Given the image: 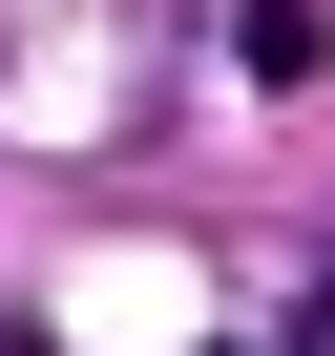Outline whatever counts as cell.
<instances>
[{
	"mask_svg": "<svg viewBox=\"0 0 335 356\" xmlns=\"http://www.w3.org/2000/svg\"><path fill=\"white\" fill-rule=\"evenodd\" d=\"M231 63H252V84H314L335 22H314V0H231Z\"/></svg>",
	"mask_w": 335,
	"mask_h": 356,
	"instance_id": "1",
	"label": "cell"
},
{
	"mask_svg": "<svg viewBox=\"0 0 335 356\" xmlns=\"http://www.w3.org/2000/svg\"><path fill=\"white\" fill-rule=\"evenodd\" d=\"M272 356H335V293H314V314H293V335H272Z\"/></svg>",
	"mask_w": 335,
	"mask_h": 356,
	"instance_id": "2",
	"label": "cell"
},
{
	"mask_svg": "<svg viewBox=\"0 0 335 356\" xmlns=\"http://www.w3.org/2000/svg\"><path fill=\"white\" fill-rule=\"evenodd\" d=\"M0 356H42V335H22V314H0Z\"/></svg>",
	"mask_w": 335,
	"mask_h": 356,
	"instance_id": "3",
	"label": "cell"
},
{
	"mask_svg": "<svg viewBox=\"0 0 335 356\" xmlns=\"http://www.w3.org/2000/svg\"><path fill=\"white\" fill-rule=\"evenodd\" d=\"M231 356H252V335H231Z\"/></svg>",
	"mask_w": 335,
	"mask_h": 356,
	"instance_id": "4",
	"label": "cell"
}]
</instances>
